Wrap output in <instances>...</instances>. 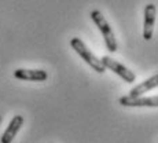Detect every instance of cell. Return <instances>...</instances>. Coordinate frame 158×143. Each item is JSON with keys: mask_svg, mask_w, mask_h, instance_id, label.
Instances as JSON below:
<instances>
[{"mask_svg": "<svg viewBox=\"0 0 158 143\" xmlns=\"http://www.w3.org/2000/svg\"><path fill=\"white\" fill-rule=\"evenodd\" d=\"M101 61H102L103 66H105L106 69H109V70L115 73V74H117L120 78H123L125 83H135L136 74L131 70V69L127 68L125 65L117 62V61L113 59L111 57H102Z\"/></svg>", "mask_w": 158, "mask_h": 143, "instance_id": "obj_3", "label": "cell"}, {"mask_svg": "<svg viewBox=\"0 0 158 143\" xmlns=\"http://www.w3.org/2000/svg\"><path fill=\"white\" fill-rule=\"evenodd\" d=\"M89 17H91V19L94 21V23L96 25V28L99 29V32L102 33L107 51L115 53V51L118 50V44H117V40H115L114 32H113V29H111V26L109 25L107 19L103 17V14L99 10H92Z\"/></svg>", "mask_w": 158, "mask_h": 143, "instance_id": "obj_1", "label": "cell"}, {"mask_svg": "<svg viewBox=\"0 0 158 143\" xmlns=\"http://www.w3.org/2000/svg\"><path fill=\"white\" fill-rule=\"evenodd\" d=\"M118 103L124 107H158L157 96H129L124 95L118 99Z\"/></svg>", "mask_w": 158, "mask_h": 143, "instance_id": "obj_4", "label": "cell"}, {"mask_svg": "<svg viewBox=\"0 0 158 143\" xmlns=\"http://www.w3.org/2000/svg\"><path fill=\"white\" fill-rule=\"evenodd\" d=\"M157 7L154 3H148L144 7V22H143V39L150 41L154 35V25H156Z\"/></svg>", "mask_w": 158, "mask_h": 143, "instance_id": "obj_5", "label": "cell"}, {"mask_svg": "<svg viewBox=\"0 0 158 143\" xmlns=\"http://www.w3.org/2000/svg\"><path fill=\"white\" fill-rule=\"evenodd\" d=\"M70 45H72L73 50H74L76 53L78 54V55L83 58V61H85L87 65H89L96 73H101V74H102V73H105L106 68L103 66L102 61L99 59V58L96 57L95 54H94L85 44H84V41L81 40V39L73 37L72 40H70Z\"/></svg>", "mask_w": 158, "mask_h": 143, "instance_id": "obj_2", "label": "cell"}, {"mask_svg": "<svg viewBox=\"0 0 158 143\" xmlns=\"http://www.w3.org/2000/svg\"><path fill=\"white\" fill-rule=\"evenodd\" d=\"M14 77L23 81H45L48 78V73L41 69H17L14 72Z\"/></svg>", "mask_w": 158, "mask_h": 143, "instance_id": "obj_6", "label": "cell"}, {"mask_svg": "<svg viewBox=\"0 0 158 143\" xmlns=\"http://www.w3.org/2000/svg\"><path fill=\"white\" fill-rule=\"evenodd\" d=\"M157 87H158V73L151 76L150 78H146L144 81L139 83L138 86H135L129 91L128 95L129 96H142L143 94L148 92V91L154 90V88H157Z\"/></svg>", "mask_w": 158, "mask_h": 143, "instance_id": "obj_8", "label": "cell"}, {"mask_svg": "<svg viewBox=\"0 0 158 143\" xmlns=\"http://www.w3.org/2000/svg\"><path fill=\"white\" fill-rule=\"evenodd\" d=\"M23 117L22 116H14L13 120L10 121L8 127L3 132L2 138H0V143H11L14 141V138L17 136V133L19 132L21 127L23 125Z\"/></svg>", "mask_w": 158, "mask_h": 143, "instance_id": "obj_7", "label": "cell"}]
</instances>
